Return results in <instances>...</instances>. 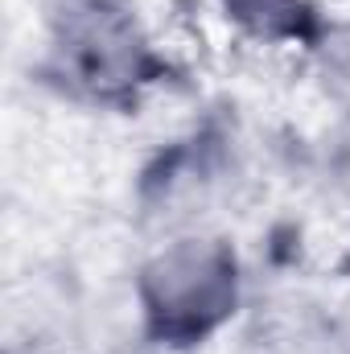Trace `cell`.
<instances>
[{
  "label": "cell",
  "mask_w": 350,
  "mask_h": 354,
  "mask_svg": "<svg viewBox=\"0 0 350 354\" xmlns=\"http://www.w3.org/2000/svg\"><path fill=\"white\" fill-rule=\"evenodd\" d=\"M54 46L66 75L95 95L136 87L149 71V41L124 0H66Z\"/></svg>",
  "instance_id": "cell-2"
},
{
  "label": "cell",
  "mask_w": 350,
  "mask_h": 354,
  "mask_svg": "<svg viewBox=\"0 0 350 354\" xmlns=\"http://www.w3.org/2000/svg\"><path fill=\"white\" fill-rule=\"evenodd\" d=\"M136 301L149 334L161 342H198L219 330L239 301V264L223 239L181 235L140 268Z\"/></svg>",
  "instance_id": "cell-1"
},
{
  "label": "cell",
  "mask_w": 350,
  "mask_h": 354,
  "mask_svg": "<svg viewBox=\"0 0 350 354\" xmlns=\"http://www.w3.org/2000/svg\"><path fill=\"white\" fill-rule=\"evenodd\" d=\"M223 8L260 41H309L317 33L313 0H223Z\"/></svg>",
  "instance_id": "cell-3"
},
{
  "label": "cell",
  "mask_w": 350,
  "mask_h": 354,
  "mask_svg": "<svg viewBox=\"0 0 350 354\" xmlns=\"http://www.w3.org/2000/svg\"><path fill=\"white\" fill-rule=\"evenodd\" d=\"M322 71H326V83L334 87V95L350 99V29L330 33L322 41Z\"/></svg>",
  "instance_id": "cell-4"
}]
</instances>
